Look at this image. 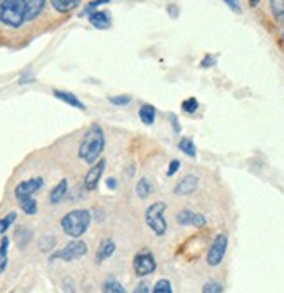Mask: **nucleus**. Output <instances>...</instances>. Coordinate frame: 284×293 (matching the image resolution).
Returning <instances> with one entry per match:
<instances>
[{"label": "nucleus", "mask_w": 284, "mask_h": 293, "mask_svg": "<svg viewBox=\"0 0 284 293\" xmlns=\"http://www.w3.org/2000/svg\"><path fill=\"white\" fill-rule=\"evenodd\" d=\"M105 133H103V127L100 124H92L84 134L82 142L79 145V157L84 161L86 164H94L96 161L100 159L101 154L105 150Z\"/></svg>", "instance_id": "1"}, {"label": "nucleus", "mask_w": 284, "mask_h": 293, "mask_svg": "<svg viewBox=\"0 0 284 293\" xmlns=\"http://www.w3.org/2000/svg\"><path fill=\"white\" fill-rule=\"evenodd\" d=\"M28 0H0V23L18 30L27 23Z\"/></svg>", "instance_id": "2"}, {"label": "nucleus", "mask_w": 284, "mask_h": 293, "mask_svg": "<svg viewBox=\"0 0 284 293\" xmlns=\"http://www.w3.org/2000/svg\"><path fill=\"white\" fill-rule=\"evenodd\" d=\"M89 225H91V213L87 210H74L61 218L63 232L74 239H79L80 236L86 234Z\"/></svg>", "instance_id": "3"}, {"label": "nucleus", "mask_w": 284, "mask_h": 293, "mask_svg": "<svg viewBox=\"0 0 284 293\" xmlns=\"http://www.w3.org/2000/svg\"><path fill=\"white\" fill-rule=\"evenodd\" d=\"M168 205L164 201H157L154 205H150L145 211V222L148 227L154 231L155 236H164L168 231V222H166V213Z\"/></svg>", "instance_id": "4"}, {"label": "nucleus", "mask_w": 284, "mask_h": 293, "mask_svg": "<svg viewBox=\"0 0 284 293\" xmlns=\"http://www.w3.org/2000/svg\"><path fill=\"white\" fill-rule=\"evenodd\" d=\"M227 248H228L227 234H223V232L216 234L213 243H211V246H209V250H207V255H206L207 265H209V267H218L220 264H222L223 258H225Z\"/></svg>", "instance_id": "5"}, {"label": "nucleus", "mask_w": 284, "mask_h": 293, "mask_svg": "<svg viewBox=\"0 0 284 293\" xmlns=\"http://www.w3.org/2000/svg\"><path fill=\"white\" fill-rule=\"evenodd\" d=\"M86 253H87V244L80 239H74V241H70L65 248H61L59 252L51 255V260L74 262V260H79V258L86 257Z\"/></svg>", "instance_id": "6"}, {"label": "nucleus", "mask_w": 284, "mask_h": 293, "mask_svg": "<svg viewBox=\"0 0 284 293\" xmlns=\"http://www.w3.org/2000/svg\"><path fill=\"white\" fill-rule=\"evenodd\" d=\"M133 267H134V273L139 278H145V276H150L152 273H155L157 269V262L154 258V255L150 252H139L134 255V260H133Z\"/></svg>", "instance_id": "7"}, {"label": "nucleus", "mask_w": 284, "mask_h": 293, "mask_svg": "<svg viewBox=\"0 0 284 293\" xmlns=\"http://www.w3.org/2000/svg\"><path fill=\"white\" fill-rule=\"evenodd\" d=\"M42 187H44V178H42V176H32V178H28V180L19 182V184L16 185L14 195H16V199H18V201H21V199L32 197L35 192H39Z\"/></svg>", "instance_id": "8"}, {"label": "nucleus", "mask_w": 284, "mask_h": 293, "mask_svg": "<svg viewBox=\"0 0 284 293\" xmlns=\"http://www.w3.org/2000/svg\"><path fill=\"white\" fill-rule=\"evenodd\" d=\"M105 169H107V159H101L100 157L94 164H91L89 171L86 173V176H84V187H86L87 190H94L100 184L101 176H103Z\"/></svg>", "instance_id": "9"}, {"label": "nucleus", "mask_w": 284, "mask_h": 293, "mask_svg": "<svg viewBox=\"0 0 284 293\" xmlns=\"http://www.w3.org/2000/svg\"><path fill=\"white\" fill-rule=\"evenodd\" d=\"M176 222L183 227H196L202 229L206 225V216L201 213H194L192 210H181L176 215Z\"/></svg>", "instance_id": "10"}, {"label": "nucleus", "mask_w": 284, "mask_h": 293, "mask_svg": "<svg viewBox=\"0 0 284 293\" xmlns=\"http://www.w3.org/2000/svg\"><path fill=\"white\" fill-rule=\"evenodd\" d=\"M199 189V176L197 175H186L176 184L173 194L175 195H190Z\"/></svg>", "instance_id": "11"}, {"label": "nucleus", "mask_w": 284, "mask_h": 293, "mask_svg": "<svg viewBox=\"0 0 284 293\" xmlns=\"http://www.w3.org/2000/svg\"><path fill=\"white\" fill-rule=\"evenodd\" d=\"M89 23L98 30H107L112 27V14L108 11L98 9L92 12V14H89Z\"/></svg>", "instance_id": "12"}, {"label": "nucleus", "mask_w": 284, "mask_h": 293, "mask_svg": "<svg viewBox=\"0 0 284 293\" xmlns=\"http://www.w3.org/2000/svg\"><path fill=\"white\" fill-rule=\"evenodd\" d=\"M53 95H54V98H58L59 101H63V103L70 105V107L79 108V110H86V105H84L82 101H80L79 98L74 95V93H70V91H61V89H54Z\"/></svg>", "instance_id": "13"}, {"label": "nucleus", "mask_w": 284, "mask_h": 293, "mask_svg": "<svg viewBox=\"0 0 284 293\" xmlns=\"http://www.w3.org/2000/svg\"><path fill=\"white\" fill-rule=\"evenodd\" d=\"M66 192H68V180H66V178H63V180H59L58 184L54 185V189L51 190L49 202H51V205H59V202L65 199Z\"/></svg>", "instance_id": "14"}, {"label": "nucleus", "mask_w": 284, "mask_h": 293, "mask_svg": "<svg viewBox=\"0 0 284 293\" xmlns=\"http://www.w3.org/2000/svg\"><path fill=\"white\" fill-rule=\"evenodd\" d=\"M45 4H48V0H28L27 23H30V21H35L37 18H39L45 9Z\"/></svg>", "instance_id": "15"}, {"label": "nucleus", "mask_w": 284, "mask_h": 293, "mask_svg": "<svg viewBox=\"0 0 284 293\" xmlns=\"http://www.w3.org/2000/svg\"><path fill=\"white\" fill-rule=\"evenodd\" d=\"M82 0H51L53 9L59 12V14H68L74 9H77Z\"/></svg>", "instance_id": "16"}, {"label": "nucleus", "mask_w": 284, "mask_h": 293, "mask_svg": "<svg viewBox=\"0 0 284 293\" xmlns=\"http://www.w3.org/2000/svg\"><path fill=\"white\" fill-rule=\"evenodd\" d=\"M113 253H115V243H113L112 239H103L98 248V252H96V262L101 264V262H105L107 258L112 257Z\"/></svg>", "instance_id": "17"}, {"label": "nucleus", "mask_w": 284, "mask_h": 293, "mask_svg": "<svg viewBox=\"0 0 284 293\" xmlns=\"http://www.w3.org/2000/svg\"><path fill=\"white\" fill-rule=\"evenodd\" d=\"M138 116L139 119H141V122L145 126H152L155 122V117H157V112H155V108H154V105H141L139 107V112H138Z\"/></svg>", "instance_id": "18"}, {"label": "nucleus", "mask_w": 284, "mask_h": 293, "mask_svg": "<svg viewBox=\"0 0 284 293\" xmlns=\"http://www.w3.org/2000/svg\"><path fill=\"white\" fill-rule=\"evenodd\" d=\"M178 148H180L181 152H183L185 155L192 157V159H196L197 157V148H196V143L192 142L190 138H181L180 142H178Z\"/></svg>", "instance_id": "19"}, {"label": "nucleus", "mask_w": 284, "mask_h": 293, "mask_svg": "<svg viewBox=\"0 0 284 293\" xmlns=\"http://www.w3.org/2000/svg\"><path fill=\"white\" fill-rule=\"evenodd\" d=\"M9 237L4 236L0 241V273H4L7 267V260H9Z\"/></svg>", "instance_id": "20"}, {"label": "nucleus", "mask_w": 284, "mask_h": 293, "mask_svg": "<svg viewBox=\"0 0 284 293\" xmlns=\"http://www.w3.org/2000/svg\"><path fill=\"white\" fill-rule=\"evenodd\" d=\"M152 194V184L148 178H139L138 184H136V195L139 199H148V195Z\"/></svg>", "instance_id": "21"}, {"label": "nucleus", "mask_w": 284, "mask_h": 293, "mask_svg": "<svg viewBox=\"0 0 284 293\" xmlns=\"http://www.w3.org/2000/svg\"><path fill=\"white\" fill-rule=\"evenodd\" d=\"M18 202H19V208L23 210V213H27V215H35L37 211H39V205H37V201L33 197L21 199Z\"/></svg>", "instance_id": "22"}, {"label": "nucleus", "mask_w": 284, "mask_h": 293, "mask_svg": "<svg viewBox=\"0 0 284 293\" xmlns=\"http://www.w3.org/2000/svg\"><path fill=\"white\" fill-rule=\"evenodd\" d=\"M101 291H103V293H128V291H126V288L122 286L117 279H108V281H105Z\"/></svg>", "instance_id": "23"}, {"label": "nucleus", "mask_w": 284, "mask_h": 293, "mask_svg": "<svg viewBox=\"0 0 284 293\" xmlns=\"http://www.w3.org/2000/svg\"><path fill=\"white\" fill-rule=\"evenodd\" d=\"M269 7H270V12H272V16L277 21L284 19V0H270Z\"/></svg>", "instance_id": "24"}, {"label": "nucleus", "mask_w": 284, "mask_h": 293, "mask_svg": "<svg viewBox=\"0 0 284 293\" xmlns=\"http://www.w3.org/2000/svg\"><path fill=\"white\" fill-rule=\"evenodd\" d=\"M16 241H18L21 248H25V246L32 241V231L27 227H19L18 231H16Z\"/></svg>", "instance_id": "25"}, {"label": "nucleus", "mask_w": 284, "mask_h": 293, "mask_svg": "<svg viewBox=\"0 0 284 293\" xmlns=\"http://www.w3.org/2000/svg\"><path fill=\"white\" fill-rule=\"evenodd\" d=\"M181 110H183L185 114H188V116H192V114H196L199 110V100L197 98H186V100L181 101Z\"/></svg>", "instance_id": "26"}, {"label": "nucleus", "mask_w": 284, "mask_h": 293, "mask_svg": "<svg viewBox=\"0 0 284 293\" xmlns=\"http://www.w3.org/2000/svg\"><path fill=\"white\" fill-rule=\"evenodd\" d=\"M16 218H18V215H16L14 211H11V213L6 215L4 218H0V236H4L7 231H9L11 225L16 222Z\"/></svg>", "instance_id": "27"}, {"label": "nucleus", "mask_w": 284, "mask_h": 293, "mask_svg": "<svg viewBox=\"0 0 284 293\" xmlns=\"http://www.w3.org/2000/svg\"><path fill=\"white\" fill-rule=\"evenodd\" d=\"M152 293H173V284L169 279L166 278H162V279H159L155 284H154V288H152Z\"/></svg>", "instance_id": "28"}, {"label": "nucleus", "mask_w": 284, "mask_h": 293, "mask_svg": "<svg viewBox=\"0 0 284 293\" xmlns=\"http://www.w3.org/2000/svg\"><path fill=\"white\" fill-rule=\"evenodd\" d=\"M107 4H110V0H92V2H89L86 7L82 9V12H80V16H89L92 14L94 11H98L100 6H107Z\"/></svg>", "instance_id": "29"}, {"label": "nucleus", "mask_w": 284, "mask_h": 293, "mask_svg": "<svg viewBox=\"0 0 284 293\" xmlns=\"http://www.w3.org/2000/svg\"><path fill=\"white\" fill-rule=\"evenodd\" d=\"M108 101L115 107H126L131 103V96L129 95H117V96H110Z\"/></svg>", "instance_id": "30"}, {"label": "nucleus", "mask_w": 284, "mask_h": 293, "mask_svg": "<svg viewBox=\"0 0 284 293\" xmlns=\"http://www.w3.org/2000/svg\"><path fill=\"white\" fill-rule=\"evenodd\" d=\"M201 293H223V286L222 283L218 281H207L204 286H202Z\"/></svg>", "instance_id": "31"}, {"label": "nucleus", "mask_w": 284, "mask_h": 293, "mask_svg": "<svg viewBox=\"0 0 284 293\" xmlns=\"http://www.w3.org/2000/svg\"><path fill=\"white\" fill-rule=\"evenodd\" d=\"M215 65H216V58L213 54H206V56L201 59V69H211V66Z\"/></svg>", "instance_id": "32"}, {"label": "nucleus", "mask_w": 284, "mask_h": 293, "mask_svg": "<svg viewBox=\"0 0 284 293\" xmlns=\"http://www.w3.org/2000/svg\"><path fill=\"white\" fill-rule=\"evenodd\" d=\"M181 168V163L178 159L169 161V166H168V176H175L178 173V169Z\"/></svg>", "instance_id": "33"}, {"label": "nucleus", "mask_w": 284, "mask_h": 293, "mask_svg": "<svg viewBox=\"0 0 284 293\" xmlns=\"http://www.w3.org/2000/svg\"><path fill=\"white\" fill-rule=\"evenodd\" d=\"M133 293H152V286L147 281H141L136 284V288H134Z\"/></svg>", "instance_id": "34"}, {"label": "nucleus", "mask_w": 284, "mask_h": 293, "mask_svg": "<svg viewBox=\"0 0 284 293\" xmlns=\"http://www.w3.org/2000/svg\"><path fill=\"white\" fill-rule=\"evenodd\" d=\"M51 248H54V237L53 236H49L48 239H42V243H40L42 252H49Z\"/></svg>", "instance_id": "35"}, {"label": "nucleus", "mask_w": 284, "mask_h": 293, "mask_svg": "<svg viewBox=\"0 0 284 293\" xmlns=\"http://www.w3.org/2000/svg\"><path fill=\"white\" fill-rule=\"evenodd\" d=\"M225 4H227V6L230 7V9L234 11V12H239V14L243 12V9H241V6H239V0H225Z\"/></svg>", "instance_id": "36"}, {"label": "nucleus", "mask_w": 284, "mask_h": 293, "mask_svg": "<svg viewBox=\"0 0 284 293\" xmlns=\"http://www.w3.org/2000/svg\"><path fill=\"white\" fill-rule=\"evenodd\" d=\"M169 121H171V126H173V129H175V133H180L181 126H180V122H178V117L171 114V116H169Z\"/></svg>", "instance_id": "37"}, {"label": "nucleus", "mask_w": 284, "mask_h": 293, "mask_svg": "<svg viewBox=\"0 0 284 293\" xmlns=\"http://www.w3.org/2000/svg\"><path fill=\"white\" fill-rule=\"evenodd\" d=\"M107 187L110 190H115L117 189V180H115V178H107Z\"/></svg>", "instance_id": "38"}, {"label": "nucleus", "mask_w": 284, "mask_h": 293, "mask_svg": "<svg viewBox=\"0 0 284 293\" xmlns=\"http://www.w3.org/2000/svg\"><path fill=\"white\" fill-rule=\"evenodd\" d=\"M248 2H249V6H251V7H256L258 4H260V0H248Z\"/></svg>", "instance_id": "39"}, {"label": "nucleus", "mask_w": 284, "mask_h": 293, "mask_svg": "<svg viewBox=\"0 0 284 293\" xmlns=\"http://www.w3.org/2000/svg\"><path fill=\"white\" fill-rule=\"evenodd\" d=\"M11 293H14V291H11Z\"/></svg>", "instance_id": "40"}]
</instances>
